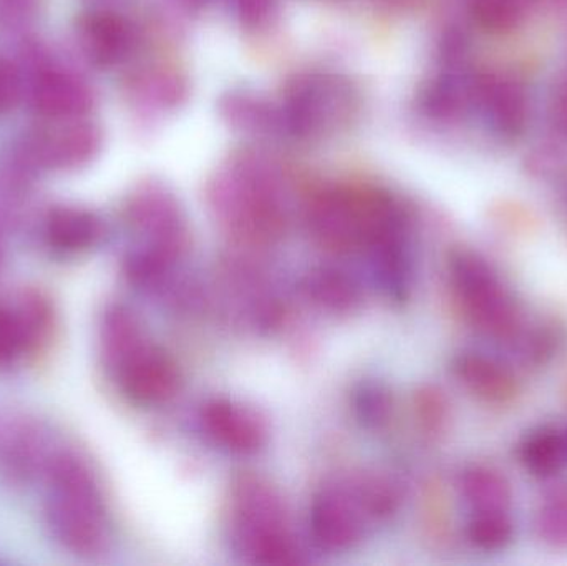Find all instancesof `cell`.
<instances>
[{"label": "cell", "instance_id": "obj_1", "mask_svg": "<svg viewBox=\"0 0 567 566\" xmlns=\"http://www.w3.org/2000/svg\"><path fill=\"white\" fill-rule=\"evenodd\" d=\"M45 518L52 537L70 554L96 557L110 542L105 497L90 465L73 452H56L45 472Z\"/></svg>", "mask_w": 567, "mask_h": 566}, {"label": "cell", "instance_id": "obj_2", "mask_svg": "<svg viewBox=\"0 0 567 566\" xmlns=\"http://www.w3.org/2000/svg\"><path fill=\"white\" fill-rule=\"evenodd\" d=\"M307 228L317 245L336 255L370 253L405 236V223L395 203L379 192L330 189L307 209Z\"/></svg>", "mask_w": 567, "mask_h": 566}, {"label": "cell", "instance_id": "obj_3", "mask_svg": "<svg viewBox=\"0 0 567 566\" xmlns=\"http://www.w3.org/2000/svg\"><path fill=\"white\" fill-rule=\"evenodd\" d=\"M399 494L379 477H359L317 492L309 512L313 544L329 554H343L363 541L370 522L395 512Z\"/></svg>", "mask_w": 567, "mask_h": 566}, {"label": "cell", "instance_id": "obj_4", "mask_svg": "<svg viewBox=\"0 0 567 566\" xmlns=\"http://www.w3.org/2000/svg\"><path fill=\"white\" fill-rule=\"evenodd\" d=\"M233 542L245 560L259 565H296L302 550L290 534L278 492L258 477L239 478L233 488Z\"/></svg>", "mask_w": 567, "mask_h": 566}, {"label": "cell", "instance_id": "obj_5", "mask_svg": "<svg viewBox=\"0 0 567 566\" xmlns=\"http://www.w3.org/2000/svg\"><path fill=\"white\" fill-rule=\"evenodd\" d=\"M449 275L470 322L493 341L515 342L525 329L522 309L495 268L483 256L460 249L450 256Z\"/></svg>", "mask_w": 567, "mask_h": 566}, {"label": "cell", "instance_id": "obj_6", "mask_svg": "<svg viewBox=\"0 0 567 566\" xmlns=\"http://www.w3.org/2000/svg\"><path fill=\"white\" fill-rule=\"evenodd\" d=\"M102 354L120 391L133 404L143 408L166 404L178 392V366L146 338L143 326L106 342Z\"/></svg>", "mask_w": 567, "mask_h": 566}, {"label": "cell", "instance_id": "obj_7", "mask_svg": "<svg viewBox=\"0 0 567 566\" xmlns=\"http://www.w3.org/2000/svg\"><path fill=\"white\" fill-rule=\"evenodd\" d=\"M100 145L99 126L85 119L63 120L29 133L19 158L27 168L75 169L92 162Z\"/></svg>", "mask_w": 567, "mask_h": 566}, {"label": "cell", "instance_id": "obj_8", "mask_svg": "<svg viewBox=\"0 0 567 566\" xmlns=\"http://www.w3.org/2000/svg\"><path fill=\"white\" fill-rule=\"evenodd\" d=\"M199 428L212 444L228 454L256 455L268 444V429L251 409L228 399H213L199 411Z\"/></svg>", "mask_w": 567, "mask_h": 566}, {"label": "cell", "instance_id": "obj_9", "mask_svg": "<svg viewBox=\"0 0 567 566\" xmlns=\"http://www.w3.org/2000/svg\"><path fill=\"white\" fill-rule=\"evenodd\" d=\"M50 308L32 292L0 305V368L16 364L49 331Z\"/></svg>", "mask_w": 567, "mask_h": 566}, {"label": "cell", "instance_id": "obj_10", "mask_svg": "<svg viewBox=\"0 0 567 566\" xmlns=\"http://www.w3.org/2000/svg\"><path fill=\"white\" fill-rule=\"evenodd\" d=\"M350 110V92L336 80L299 83L289 100V119L296 132L310 135L342 122Z\"/></svg>", "mask_w": 567, "mask_h": 566}, {"label": "cell", "instance_id": "obj_11", "mask_svg": "<svg viewBox=\"0 0 567 566\" xmlns=\"http://www.w3.org/2000/svg\"><path fill=\"white\" fill-rule=\"evenodd\" d=\"M32 106L47 122L85 119L93 106V93L73 73L43 70L33 82Z\"/></svg>", "mask_w": 567, "mask_h": 566}, {"label": "cell", "instance_id": "obj_12", "mask_svg": "<svg viewBox=\"0 0 567 566\" xmlns=\"http://www.w3.org/2000/svg\"><path fill=\"white\" fill-rule=\"evenodd\" d=\"M453 374L482 401L505 404L518 395V379L512 369L495 356L466 351L453 361Z\"/></svg>", "mask_w": 567, "mask_h": 566}, {"label": "cell", "instance_id": "obj_13", "mask_svg": "<svg viewBox=\"0 0 567 566\" xmlns=\"http://www.w3.org/2000/svg\"><path fill=\"white\" fill-rule=\"evenodd\" d=\"M43 241L56 255L75 256L99 245L103 225L95 213L75 206H59L43 219Z\"/></svg>", "mask_w": 567, "mask_h": 566}, {"label": "cell", "instance_id": "obj_14", "mask_svg": "<svg viewBox=\"0 0 567 566\" xmlns=\"http://www.w3.org/2000/svg\"><path fill=\"white\" fill-rule=\"evenodd\" d=\"M76 37L83 53L102 66L120 62L132 45V33L125 20L103 10L80 17Z\"/></svg>", "mask_w": 567, "mask_h": 566}, {"label": "cell", "instance_id": "obj_15", "mask_svg": "<svg viewBox=\"0 0 567 566\" xmlns=\"http://www.w3.org/2000/svg\"><path fill=\"white\" fill-rule=\"evenodd\" d=\"M307 301L332 315L355 311L362 302V288L349 272L339 268H317L300 281Z\"/></svg>", "mask_w": 567, "mask_h": 566}, {"label": "cell", "instance_id": "obj_16", "mask_svg": "<svg viewBox=\"0 0 567 566\" xmlns=\"http://www.w3.org/2000/svg\"><path fill=\"white\" fill-rule=\"evenodd\" d=\"M460 495L470 512L512 511L508 478L488 465H470L458 478Z\"/></svg>", "mask_w": 567, "mask_h": 566}, {"label": "cell", "instance_id": "obj_17", "mask_svg": "<svg viewBox=\"0 0 567 566\" xmlns=\"http://www.w3.org/2000/svg\"><path fill=\"white\" fill-rule=\"evenodd\" d=\"M518 455L523 467L533 477H555L567 462V435L558 429L543 425L523 439Z\"/></svg>", "mask_w": 567, "mask_h": 566}, {"label": "cell", "instance_id": "obj_18", "mask_svg": "<svg viewBox=\"0 0 567 566\" xmlns=\"http://www.w3.org/2000/svg\"><path fill=\"white\" fill-rule=\"evenodd\" d=\"M465 535L473 547L486 554L506 550L516 535L512 511L470 512Z\"/></svg>", "mask_w": 567, "mask_h": 566}, {"label": "cell", "instance_id": "obj_19", "mask_svg": "<svg viewBox=\"0 0 567 566\" xmlns=\"http://www.w3.org/2000/svg\"><path fill=\"white\" fill-rule=\"evenodd\" d=\"M535 532L546 545L567 548V487L553 492L539 505Z\"/></svg>", "mask_w": 567, "mask_h": 566}, {"label": "cell", "instance_id": "obj_20", "mask_svg": "<svg viewBox=\"0 0 567 566\" xmlns=\"http://www.w3.org/2000/svg\"><path fill=\"white\" fill-rule=\"evenodd\" d=\"M528 0H475L476 20L492 32H505L518 25Z\"/></svg>", "mask_w": 567, "mask_h": 566}, {"label": "cell", "instance_id": "obj_21", "mask_svg": "<svg viewBox=\"0 0 567 566\" xmlns=\"http://www.w3.org/2000/svg\"><path fill=\"white\" fill-rule=\"evenodd\" d=\"M492 95L493 112L503 128L516 130L523 123L525 105L522 95L512 85L496 86L489 92Z\"/></svg>", "mask_w": 567, "mask_h": 566}, {"label": "cell", "instance_id": "obj_22", "mask_svg": "<svg viewBox=\"0 0 567 566\" xmlns=\"http://www.w3.org/2000/svg\"><path fill=\"white\" fill-rule=\"evenodd\" d=\"M43 0H0V29H20L35 20Z\"/></svg>", "mask_w": 567, "mask_h": 566}, {"label": "cell", "instance_id": "obj_23", "mask_svg": "<svg viewBox=\"0 0 567 566\" xmlns=\"http://www.w3.org/2000/svg\"><path fill=\"white\" fill-rule=\"evenodd\" d=\"M20 96V76L16 65L0 56V116L16 106Z\"/></svg>", "mask_w": 567, "mask_h": 566}, {"label": "cell", "instance_id": "obj_24", "mask_svg": "<svg viewBox=\"0 0 567 566\" xmlns=\"http://www.w3.org/2000/svg\"><path fill=\"white\" fill-rule=\"evenodd\" d=\"M359 411L363 421L370 422V424L382 422L389 412V399H386L385 392L379 388L363 389L360 394Z\"/></svg>", "mask_w": 567, "mask_h": 566}, {"label": "cell", "instance_id": "obj_25", "mask_svg": "<svg viewBox=\"0 0 567 566\" xmlns=\"http://www.w3.org/2000/svg\"><path fill=\"white\" fill-rule=\"evenodd\" d=\"M275 0H239V13L248 25H258L269 16Z\"/></svg>", "mask_w": 567, "mask_h": 566}, {"label": "cell", "instance_id": "obj_26", "mask_svg": "<svg viewBox=\"0 0 567 566\" xmlns=\"http://www.w3.org/2000/svg\"><path fill=\"white\" fill-rule=\"evenodd\" d=\"M0 261H2V249H0Z\"/></svg>", "mask_w": 567, "mask_h": 566}, {"label": "cell", "instance_id": "obj_27", "mask_svg": "<svg viewBox=\"0 0 567 566\" xmlns=\"http://www.w3.org/2000/svg\"><path fill=\"white\" fill-rule=\"evenodd\" d=\"M567 435V434H566Z\"/></svg>", "mask_w": 567, "mask_h": 566}]
</instances>
